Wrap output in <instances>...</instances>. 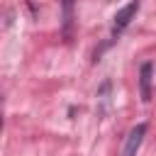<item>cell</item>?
I'll list each match as a JSON object with an SVG mask.
<instances>
[{
	"label": "cell",
	"instance_id": "cell-1",
	"mask_svg": "<svg viewBox=\"0 0 156 156\" xmlns=\"http://www.w3.org/2000/svg\"><path fill=\"white\" fill-rule=\"evenodd\" d=\"M136 10H139V0H129L122 10H117V15H115V22H112V37H117L132 20H134V15H136Z\"/></svg>",
	"mask_w": 156,
	"mask_h": 156
},
{
	"label": "cell",
	"instance_id": "cell-2",
	"mask_svg": "<svg viewBox=\"0 0 156 156\" xmlns=\"http://www.w3.org/2000/svg\"><path fill=\"white\" fill-rule=\"evenodd\" d=\"M144 134H146V124L139 122V124L129 132V136H127V141H124V149H122V156H136V149L141 146Z\"/></svg>",
	"mask_w": 156,
	"mask_h": 156
},
{
	"label": "cell",
	"instance_id": "cell-3",
	"mask_svg": "<svg viewBox=\"0 0 156 156\" xmlns=\"http://www.w3.org/2000/svg\"><path fill=\"white\" fill-rule=\"evenodd\" d=\"M151 76H154V63L151 61L141 63V68H139V93H141L144 102L151 100Z\"/></svg>",
	"mask_w": 156,
	"mask_h": 156
}]
</instances>
